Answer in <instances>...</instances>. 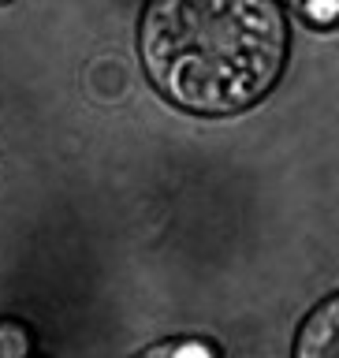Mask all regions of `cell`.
<instances>
[{
	"label": "cell",
	"instance_id": "obj_1",
	"mask_svg": "<svg viewBox=\"0 0 339 358\" xmlns=\"http://www.w3.org/2000/svg\"><path fill=\"white\" fill-rule=\"evenodd\" d=\"M142 52L164 97L194 112H231L261 97L284 60L273 0H153Z\"/></svg>",
	"mask_w": 339,
	"mask_h": 358
},
{
	"label": "cell",
	"instance_id": "obj_2",
	"mask_svg": "<svg viewBox=\"0 0 339 358\" xmlns=\"http://www.w3.org/2000/svg\"><path fill=\"white\" fill-rule=\"evenodd\" d=\"M302 358H339V299L324 302L302 329L298 340Z\"/></svg>",
	"mask_w": 339,
	"mask_h": 358
},
{
	"label": "cell",
	"instance_id": "obj_3",
	"mask_svg": "<svg viewBox=\"0 0 339 358\" xmlns=\"http://www.w3.org/2000/svg\"><path fill=\"white\" fill-rule=\"evenodd\" d=\"M336 11H339V0H310V15L321 19V22L336 19Z\"/></svg>",
	"mask_w": 339,
	"mask_h": 358
},
{
	"label": "cell",
	"instance_id": "obj_4",
	"mask_svg": "<svg viewBox=\"0 0 339 358\" xmlns=\"http://www.w3.org/2000/svg\"><path fill=\"white\" fill-rule=\"evenodd\" d=\"M175 355H183V358H187V355H194V358H205L209 351H205V347H194V343H190V347H179Z\"/></svg>",
	"mask_w": 339,
	"mask_h": 358
}]
</instances>
